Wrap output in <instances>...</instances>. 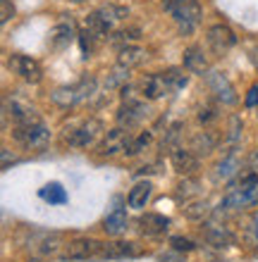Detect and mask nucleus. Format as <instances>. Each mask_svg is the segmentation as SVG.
<instances>
[{
	"label": "nucleus",
	"instance_id": "f257e3e1",
	"mask_svg": "<svg viewBox=\"0 0 258 262\" xmlns=\"http://www.w3.org/2000/svg\"><path fill=\"white\" fill-rule=\"evenodd\" d=\"M165 10L174 19L180 34H194L203 17V7L199 0H165Z\"/></svg>",
	"mask_w": 258,
	"mask_h": 262
},
{
	"label": "nucleus",
	"instance_id": "f03ea898",
	"mask_svg": "<svg viewBox=\"0 0 258 262\" xmlns=\"http://www.w3.org/2000/svg\"><path fill=\"white\" fill-rule=\"evenodd\" d=\"M96 93V79H82L79 83L74 86H65V89H57L50 93V100L65 110H70V107H77V105L86 103L91 96Z\"/></svg>",
	"mask_w": 258,
	"mask_h": 262
},
{
	"label": "nucleus",
	"instance_id": "7ed1b4c3",
	"mask_svg": "<svg viewBox=\"0 0 258 262\" xmlns=\"http://www.w3.org/2000/svg\"><path fill=\"white\" fill-rule=\"evenodd\" d=\"M12 136L27 150H43L50 143V129L43 124L41 119L31 122V124H17V129L12 131Z\"/></svg>",
	"mask_w": 258,
	"mask_h": 262
},
{
	"label": "nucleus",
	"instance_id": "20e7f679",
	"mask_svg": "<svg viewBox=\"0 0 258 262\" xmlns=\"http://www.w3.org/2000/svg\"><path fill=\"white\" fill-rule=\"evenodd\" d=\"M258 203V177H246L242 179V184L234 188H230V193L225 195L223 207L227 210H242V207L256 205Z\"/></svg>",
	"mask_w": 258,
	"mask_h": 262
},
{
	"label": "nucleus",
	"instance_id": "39448f33",
	"mask_svg": "<svg viewBox=\"0 0 258 262\" xmlns=\"http://www.w3.org/2000/svg\"><path fill=\"white\" fill-rule=\"evenodd\" d=\"M101 134H103V124L98 119H84L79 126L67 129L65 141L70 145H74V148H89V145H93L101 138Z\"/></svg>",
	"mask_w": 258,
	"mask_h": 262
},
{
	"label": "nucleus",
	"instance_id": "423d86ee",
	"mask_svg": "<svg viewBox=\"0 0 258 262\" xmlns=\"http://www.w3.org/2000/svg\"><path fill=\"white\" fill-rule=\"evenodd\" d=\"M3 105H5V115H10L17 124H31V122H38L36 107L29 103L27 98H22L19 93H7Z\"/></svg>",
	"mask_w": 258,
	"mask_h": 262
},
{
	"label": "nucleus",
	"instance_id": "0eeeda50",
	"mask_svg": "<svg viewBox=\"0 0 258 262\" xmlns=\"http://www.w3.org/2000/svg\"><path fill=\"white\" fill-rule=\"evenodd\" d=\"M132 141H134V136L129 134V129L117 126V129H112L105 134V138L101 141V145H98V155L112 158V155H117V152H127L129 145H132Z\"/></svg>",
	"mask_w": 258,
	"mask_h": 262
},
{
	"label": "nucleus",
	"instance_id": "6e6552de",
	"mask_svg": "<svg viewBox=\"0 0 258 262\" xmlns=\"http://www.w3.org/2000/svg\"><path fill=\"white\" fill-rule=\"evenodd\" d=\"M206 81H208L210 93H213L223 105H234L237 103L234 86H232L230 79H227L223 72H208V74H206Z\"/></svg>",
	"mask_w": 258,
	"mask_h": 262
},
{
	"label": "nucleus",
	"instance_id": "1a4fd4ad",
	"mask_svg": "<svg viewBox=\"0 0 258 262\" xmlns=\"http://www.w3.org/2000/svg\"><path fill=\"white\" fill-rule=\"evenodd\" d=\"M98 250H101V243L93 241V238H74L65 246L63 250V260H89V257H98Z\"/></svg>",
	"mask_w": 258,
	"mask_h": 262
},
{
	"label": "nucleus",
	"instance_id": "9d476101",
	"mask_svg": "<svg viewBox=\"0 0 258 262\" xmlns=\"http://www.w3.org/2000/svg\"><path fill=\"white\" fill-rule=\"evenodd\" d=\"M7 64H10V69H12L14 74L22 76V79L29 81V83H38L43 79L41 64L36 62V60H31V57H27V55H12Z\"/></svg>",
	"mask_w": 258,
	"mask_h": 262
},
{
	"label": "nucleus",
	"instance_id": "9b49d317",
	"mask_svg": "<svg viewBox=\"0 0 258 262\" xmlns=\"http://www.w3.org/2000/svg\"><path fill=\"white\" fill-rule=\"evenodd\" d=\"M146 117H148V105L144 103V100H136V103H122L117 122H120V126H125V129H134V126H139Z\"/></svg>",
	"mask_w": 258,
	"mask_h": 262
},
{
	"label": "nucleus",
	"instance_id": "f8f14e48",
	"mask_svg": "<svg viewBox=\"0 0 258 262\" xmlns=\"http://www.w3.org/2000/svg\"><path fill=\"white\" fill-rule=\"evenodd\" d=\"M234 43H237V36H234V31L230 27L215 24V27L208 29V46L213 48L215 55H223L225 50H230Z\"/></svg>",
	"mask_w": 258,
	"mask_h": 262
},
{
	"label": "nucleus",
	"instance_id": "ddd939ff",
	"mask_svg": "<svg viewBox=\"0 0 258 262\" xmlns=\"http://www.w3.org/2000/svg\"><path fill=\"white\" fill-rule=\"evenodd\" d=\"M139 255L136 243H125V241H115V243H101L98 257L103 260H120V257H134Z\"/></svg>",
	"mask_w": 258,
	"mask_h": 262
},
{
	"label": "nucleus",
	"instance_id": "4468645a",
	"mask_svg": "<svg viewBox=\"0 0 258 262\" xmlns=\"http://www.w3.org/2000/svg\"><path fill=\"white\" fill-rule=\"evenodd\" d=\"M129 227V217H127L125 207H115L108 212V217L103 220V231L108 236H122Z\"/></svg>",
	"mask_w": 258,
	"mask_h": 262
},
{
	"label": "nucleus",
	"instance_id": "2eb2a0df",
	"mask_svg": "<svg viewBox=\"0 0 258 262\" xmlns=\"http://www.w3.org/2000/svg\"><path fill=\"white\" fill-rule=\"evenodd\" d=\"M184 69L189 74H208V60L203 55V50L199 46H191V48L184 50Z\"/></svg>",
	"mask_w": 258,
	"mask_h": 262
},
{
	"label": "nucleus",
	"instance_id": "dca6fc26",
	"mask_svg": "<svg viewBox=\"0 0 258 262\" xmlns=\"http://www.w3.org/2000/svg\"><path fill=\"white\" fill-rule=\"evenodd\" d=\"M74 27L72 24H67V21H60V24H55V27L50 29V36H48V41H50V48L53 50H63L67 48L72 41H74Z\"/></svg>",
	"mask_w": 258,
	"mask_h": 262
},
{
	"label": "nucleus",
	"instance_id": "f3484780",
	"mask_svg": "<svg viewBox=\"0 0 258 262\" xmlns=\"http://www.w3.org/2000/svg\"><path fill=\"white\" fill-rule=\"evenodd\" d=\"M172 167L180 174H191L199 167V158L191 148H174L172 150Z\"/></svg>",
	"mask_w": 258,
	"mask_h": 262
},
{
	"label": "nucleus",
	"instance_id": "a211bd4d",
	"mask_svg": "<svg viewBox=\"0 0 258 262\" xmlns=\"http://www.w3.org/2000/svg\"><path fill=\"white\" fill-rule=\"evenodd\" d=\"M170 83L168 79H165V74H151L144 79V96L148 98V100H158V98H163L165 93H170Z\"/></svg>",
	"mask_w": 258,
	"mask_h": 262
},
{
	"label": "nucleus",
	"instance_id": "6ab92c4d",
	"mask_svg": "<svg viewBox=\"0 0 258 262\" xmlns=\"http://www.w3.org/2000/svg\"><path fill=\"white\" fill-rule=\"evenodd\" d=\"M151 193H153V186H151V181H136L127 195V205L134 207V210H144L146 203L151 200Z\"/></svg>",
	"mask_w": 258,
	"mask_h": 262
},
{
	"label": "nucleus",
	"instance_id": "aec40b11",
	"mask_svg": "<svg viewBox=\"0 0 258 262\" xmlns=\"http://www.w3.org/2000/svg\"><path fill=\"white\" fill-rule=\"evenodd\" d=\"M139 224H141V231H144V234H148V236H161L163 231L170 227V220H168V217H163V214L146 212L139 220Z\"/></svg>",
	"mask_w": 258,
	"mask_h": 262
},
{
	"label": "nucleus",
	"instance_id": "412c9836",
	"mask_svg": "<svg viewBox=\"0 0 258 262\" xmlns=\"http://www.w3.org/2000/svg\"><path fill=\"white\" fill-rule=\"evenodd\" d=\"M144 60H146V50L139 48V46H125L117 55V64H122V67H127V69L139 67Z\"/></svg>",
	"mask_w": 258,
	"mask_h": 262
},
{
	"label": "nucleus",
	"instance_id": "4be33fe9",
	"mask_svg": "<svg viewBox=\"0 0 258 262\" xmlns=\"http://www.w3.org/2000/svg\"><path fill=\"white\" fill-rule=\"evenodd\" d=\"M101 17H103L110 27H115L117 21H122V19H127L129 17V10H127L125 5H117V3H108V5H101L96 10Z\"/></svg>",
	"mask_w": 258,
	"mask_h": 262
},
{
	"label": "nucleus",
	"instance_id": "5701e85b",
	"mask_svg": "<svg viewBox=\"0 0 258 262\" xmlns=\"http://www.w3.org/2000/svg\"><path fill=\"white\" fill-rule=\"evenodd\" d=\"M38 195H41L46 203H50V205H60V203H65L67 200V191H65L60 184H46V186L38 191Z\"/></svg>",
	"mask_w": 258,
	"mask_h": 262
},
{
	"label": "nucleus",
	"instance_id": "b1692460",
	"mask_svg": "<svg viewBox=\"0 0 258 262\" xmlns=\"http://www.w3.org/2000/svg\"><path fill=\"white\" fill-rule=\"evenodd\" d=\"M206 241L210 246H215V248H227L232 243V234L223 227H208L206 229Z\"/></svg>",
	"mask_w": 258,
	"mask_h": 262
},
{
	"label": "nucleus",
	"instance_id": "393cba45",
	"mask_svg": "<svg viewBox=\"0 0 258 262\" xmlns=\"http://www.w3.org/2000/svg\"><path fill=\"white\" fill-rule=\"evenodd\" d=\"M86 29H89V31L96 36V38H103V36H108L112 31V27L98 12H91L89 17H86Z\"/></svg>",
	"mask_w": 258,
	"mask_h": 262
},
{
	"label": "nucleus",
	"instance_id": "a878e982",
	"mask_svg": "<svg viewBox=\"0 0 258 262\" xmlns=\"http://www.w3.org/2000/svg\"><path fill=\"white\" fill-rule=\"evenodd\" d=\"M213 145H215V138H213L208 131H206V134H199V136H194V141H191V150L199 152V155H208V152L213 150Z\"/></svg>",
	"mask_w": 258,
	"mask_h": 262
},
{
	"label": "nucleus",
	"instance_id": "bb28decb",
	"mask_svg": "<svg viewBox=\"0 0 258 262\" xmlns=\"http://www.w3.org/2000/svg\"><path fill=\"white\" fill-rule=\"evenodd\" d=\"M239 169V160L234 158V155H227L225 160H220V165H217V177L220 179H230V177H234Z\"/></svg>",
	"mask_w": 258,
	"mask_h": 262
},
{
	"label": "nucleus",
	"instance_id": "cd10ccee",
	"mask_svg": "<svg viewBox=\"0 0 258 262\" xmlns=\"http://www.w3.org/2000/svg\"><path fill=\"white\" fill-rule=\"evenodd\" d=\"M165 74V79H168V83H170V89L172 91H180V89H184L187 86V74L184 72H180V69H168V72H163Z\"/></svg>",
	"mask_w": 258,
	"mask_h": 262
},
{
	"label": "nucleus",
	"instance_id": "c85d7f7f",
	"mask_svg": "<svg viewBox=\"0 0 258 262\" xmlns=\"http://www.w3.org/2000/svg\"><path fill=\"white\" fill-rule=\"evenodd\" d=\"M127 79H129V69L122 67V64H117V67H115V72L108 76L105 86H108V89H117V86H122V83L127 81Z\"/></svg>",
	"mask_w": 258,
	"mask_h": 262
},
{
	"label": "nucleus",
	"instance_id": "c756f323",
	"mask_svg": "<svg viewBox=\"0 0 258 262\" xmlns=\"http://www.w3.org/2000/svg\"><path fill=\"white\" fill-rule=\"evenodd\" d=\"M96 41H98V38L91 34L89 29L79 34V43H82V53H84V57H89L91 53H93V48H96Z\"/></svg>",
	"mask_w": 258,
	"mask_h": 262
},
{
	"label": "nucleus",
	"instance_id": "7c9ffc66",
	"mask_svg": "<svg viewBox=\"0 0 258 262\" xmlns=\"http://www.w3.org/2000/svg\"><path fill=\"white\" fill-rule=\"evenodd\" d=\"M139 38H141V31L136 27L125 29V31H117V34L112 36V41H115V43L120 41V43H127V46H129L132 41H139Z\"/></svg>",
	"mask_w": 258,
	"mask_h": 262
},
{
	"label": "nucleus",
	"instance_id": "2f4dec72",
	"mask_svg": "<svg viewBox=\"0 0 258 262\" xmlns=\"http://www.w3.org/2000/svg\"><path fill=\"white\" fill-rule=\"evenodd\" d=\"M184 214H187L189 220H201V217H206V214H208V205L196 200V203H191L189 207H184Z\"/></svg>",
	"mask_w": 258,
	"mask_h": 262
},
{
	"label": "nucleus",
	"instance_id": "473e14b6",
	"mask_svg": "<svg viewBox=\"0 0 258 262\" xmlns=\"http://www.w3.org/2000/svg\"><path fill=\"white\" fill-rule=\"evenodd\" d=\"M170 246H172V250H177V253H189V250L196 248V243L191 241V238H182V236H172V238H170Z\"/></svg>",
	"mask_w": 258,
	"mask_h": 262
},
{
	"label": "nucleus",
	"instance_id": "72a5a7b5",
	"mask_svg": "<svg viewBox=\"0 0 258 262\" xmlns=\"http://www.w3.org/2000/svg\"><path fill=\"white\" fill-rule=\"evenodd\" d=\"M151 143V134H141V136H136L132 141V145H129V150H127V155H139L141 150H144V148H146V145Z\"/></svg>",
	"mask_w": 258,
	"mask_h": 262
},
{
	"label": "nucleus",
	"instance_id": "f704fd0d",
	"mask_svg": "<svg viewBox=\"0 0 258 262\" xmlns=\"http://www.w3.org/2000/svg\"><path fill=\"white\" fill-rule=\"evenodd\" d=\"M242 129H244L242 119H239V117H232L230 119V126H227V141H230V143L239 141V138H242Z\"/></svg>",
	"mask_w": 258,
	"mask_h": 262
},
{
	"label": "nucleus",
	"instance_id": "c9c22d12",
	"mask_svg": "<svg viewBox=\"0 0 258 262\" xmlns=\"http://www.w3.org/2000/svg\"><path fill=\"white\" fill-rule=\"evenodd\" d=\"M57 243H60V236H57V234H53V236H50V238H46V241H43V248H41V253H43V255H55V253H57V248H60Z\"/></svg>",
	"mask_w": 258,
	"mask_h": 262
},
{
	"label": "nucleus",
	"instance_id": "e433bc0d",
	"mask_svg": "<svg viewBox=\"0 0 258 262\" xmlns=\"http://www.w3.org/2000/svg\"><path fill=\"white\" fill-rule=\"evenodd\" d=\"M180 129H182V124H174L168 129V136L163 138V150H165V148H172V143L177 141V136H180Z\"/></svg>",
	"mask_w": 258,
	"mask_h": 262
},
{
	"label": "nucleus",
	"instance_id": "4c0bfd02",
	"mask_svg": "<svg viewBox=\"0 0 258 262\" xmlns=\"http://www.w3.org/2000/svg\"><path fill=\"white\" fill-rule=\"evenodd\" d=\"M246 107H256L258 105V83L256 86H251V89H249V93H246Z\"/></svg>",
	"mask_w": 258,
	"mask_h": 262
},
{
	"label": "nucleus",
	"instance_id": "58836bf2",
	"mask_svg": "<svg viewBox=\"0 0 258 262\" xmlns=\"http://www.w3.org/2000/svg\"><path fill=\"white\" fill-rule=\"evenodd\" d=\"M0 5H3V17H0V19H3V24H5V21L10 19L12 14H14V5H12V3H10V0H3Z\"/></svg>",
	"mask_w": 258,
	"mask_h": 262
},
{
	"label": "nucleus",
	"instance_id": "ea45409f",
	"mask_svg": "<svg viewBox=\"0 0 258 262\" xmlns=\"http://www.w3.org/2000/svg\"><path fill=\"white\" fill-rule=\"evenodd\" d=\"M180 193H182V195L196 193V181H182V184H180Z\"/></svg>",
	"mask_w": 258,
	"mask_h": 262
},
{
	"label": "nucleus",
	"instance_id": "a19ab883",
	"mask_svg": "<svg viewBox=\"0 0 258 262\" xmlns=\"http://www.w3.org/2000/svg\"><path fill=\"white\" fill-rule=\"evenodd\" d=\"M199 119H201V122H208V119H215V112H213V110H210V107H208V110H206V115H203V112H201V115H199Z\"/></svg>",
	"mask_w": 258,
	"mask_h": 262
},
{
	"label": "nucleus",
	"instance_id": "79ce46f5",
	"mask_svg": "<svg viewBox=\"0 0 258 262\" xmlns=\"http://www.w3.org/2000/svg\"><path fill=\"white\" fill-rule=\"evenodd\" d=\"M70 3H84V0H70Z\"/></svg>",
	"mask_w": 258,
	"mask_h": 262
},
{
	"label": "nucleus",
	"instance_id": "37998d69",
	"mask_svg": "<svg viewBox=\"0 0 258 262\" xmlns=\"http://www.w3.org/2000/svg\"><path fill=\"white\" fill-rule=\"evenodd\" d=\"M29 262H43V260H29Z\"/></svg>",
	"mask_w": 258,
	"mask_h": 262
}]
</instances>
